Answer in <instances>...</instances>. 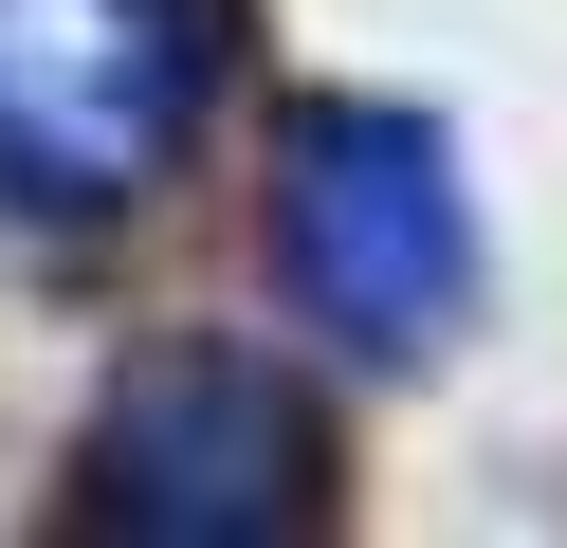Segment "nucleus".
Listing matches in <instances>:
<instances>
[{
	"label": "nucleus",
	"instance_id": "7ed1b4c3",
	"mask_svg": "<svg viewBox=\"0 0 567 548\" xmlns=\"http://www.w3.org/2000/svg\"><path fill=\"white\" fill-rule=\"evenodd\" d=\"M275 292H293L348 365H421L476 311V183H457L440 110L311 92L293 128H275Z\"/></svg>",
	"mask_w": 567,
	"mask_h": 548
},
{
	"label": "nucleus",
	"instance_id": "f257e3e1",
	"mask_svg": "<svg viewBox=\"0 0 567 548\" xmlns=\"http://www.w3.org/2000/svg\"><path fill=\"white\" fill-rule=\"evenodd\" d=\"M330 402L311 365L238 348V329H165L111 365V402L74 421V530L92 548H293L330 530Z\"/></svg>",
	"mask_w": 567,
	"mask_h": 548
},
{
	"label": "nucleus",
	"instance_id": "f03ea898",
	"mask_svg": "<svg viewBox=\"0 0 567 548\" xmlns=\"http://www.w3.org/2000/svg\"><path fill=\"white\" fill-rule=\"evenodd\" d=\"M238 0H0V219H92L165 201L220 128Z\"/></svg>",
	"mask_w": 567,
	"mask_h": 548
}]
</instances>
